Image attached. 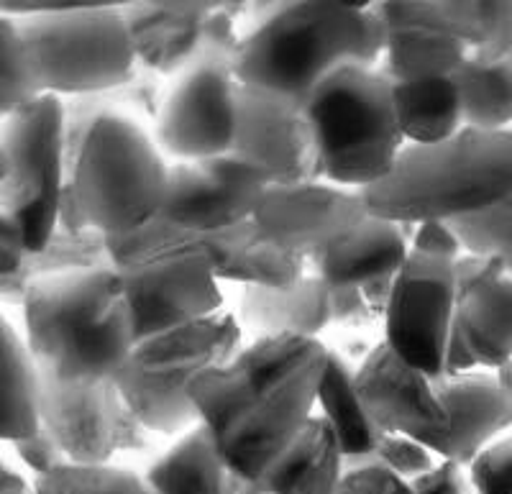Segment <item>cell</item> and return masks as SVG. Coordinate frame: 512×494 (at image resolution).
Masks as SVG:
<instances>
[{
  "mask_svg": "<svg viewBox=\"0 0 512 494\" xmlns=\"http://www.w3.org/2000/svg\"><path fill=\"white\" fill-rule=\"evenodd\" d=\"M39 431V369L29 343L0 313V441L18 443Z\"/></svg>",
  "mask_w": 512,
  "mask_h": 494,
  "instance_id": "cell-27",
  "label": "cell"
},
{
  "mask_svg": "<svg viewBox=\"0 0 512 494\" xmlns=\"http://www.w3.org/2000/svg\"><path fill=\"white\" fill-rule=\"evenodd\" d=\"M454 326L479 369H500L512 361V277L492 274L456 287Z\"/></svg>",
  "mask_w": 512,
  "mask_h": 494,
  "instance_id": "cell-24",
  "label": "cell"
},
{
  "mask_svg": "<svg viewBox=\"0 0 512 494\" xmlns=\"http://www.w3.org/2000/svg\"><path fill=\"white\" fill-rule=\"evenodd\" d=\"M477 494H512V436L495 441L469 466Z\"/></svg>",
  "mask_w": 512,
  "mask_h": 494,
  "instance_id": "cell-37",
  "label": "cell"
},
{
  "mask_svg": "<svg viewBox=\"0 0 512 494\" xmlns=\"http://www.w3.org/2000/svg\"><path fill=\"white\" fill-rule=\"evenodd\" d=\"M21 308L36 369L52 382H116L136 346L123 282L111 267L36 277Z\"/></svg>",
  "mask_w": 512,
  "mask_h": 494,
  "instance_id": "cell-3",
  "label": "cell"
},
{
  "mask_svg": "<svg viewBox=\"0 0 512 494\" xmlns=\"http://www.w3.org/2000/svg\"><path fill=\"white\" fill-rule=\"evenodd\" d=\"M433 466H436V454L431 448H425L423 443L413 441V438L387 433L367 456L344 461V474L351 469H384L410 484L413 479L423 477L425 471H431Z\"/></svg>",
  "mask_w": 512,
  "mask_h": 494,
  "instance_id": "cell-36",
  "label": "cell"
},
{
  "mask_svg": "<svg viewBox=\"0 0 512 494\" xmlns=\"http://www.w3.org/2000/svg\"><path fill=\"white\" fill-rule=\"evenodd\" d=\"M103 246L123 282L136 343L223 313L221 282L200 233L152 221Z\"/></svg>",
  "mask_w": 512,
  "mask_h": 494,
  "instance_id": "cell-5",
  "label": "cell"
},
{
  "mask_svg": "<svg viewBox=\"0 0 512 494\" xmlns=\"http://www.w3.org/2000/svg\"><path fill=\"white\" fill-rule=\"evenodd\" d=\"M39 418L77 466H105L116 451L134 448L128 433L141 425L123 405L116 382L59 384L41 374Z\"/></svg>",
  "mask_w": 512,
  "mask_h": 494,
  "instance_id": "cell-15",
  "label": "cell"
},
{
  "mask_svg": "<svg viewBox=\"0 0 512 494\" xmlns=\"http://www.w3.org/2000/svg\"><path fill=\"white\" fill-rule=\"evenodd\" d=\"M36 277H47L44 259L29 254L11 218L0 213V303H24L26 287Z\"/></svg>",
  "mask_w": 512,
  "mask_h": 494,
  "instance_id": "cell-35",
  "label": "cell"
},
{
  "mask_svg": "<svg viewBox=\"0 0 512 494\" xmlns=\"http://www.w3.org/2000/svg\"><path fill=\"white\" fill-rule=\"evenodd\" d=\"M433 21L469 49V59H512V3H431Z\"/></svg>",
  "mask_w": 512,
  "mask_h": 494,
  "instance_id": "cell-30",
  "label": "cell"
},
{
  "mask_svg": "<svg viewBox=\"0 0 512 494\" xmlns=\"http://www.w3.org/2000/svg\"><path fill=\"white\" fill-rule=\"evenodd\" d=\"M29 54L16 21L0 13V116L8 118L36 98Z\"/></svg>",
  "mask_w": 512,
  "mask_h": 494,
  "instance_id": "cell-33",
  "label": "cell"
},
{
  "mask_svg": "<svg viewBox=\"0 0 512 494\" xmlns=\"http://www.w3.org/2000/svg\"><path fill=\"white\" fill-rule=\"evenodd\" d=\"M361 195L369 216L405 226L500 208L512 200V131L461 128L443 144H408L390 175Z\"/></svg>",
  "mask_w": 512,
  "mask_h": 494,
  "instance_id": "cell-4",
  "label": "cell"
},
{
  "mask_svg": "<svg viewBox=\"0 0 512 494\" xmlns=\"http://www.w3.org/2000/svg\"><path fill=\"white\" fill-rule=\"evenodd\" d=\"M121 6L90 0L75 11L13 18L29 54L36 93L62 100L108 93L139 75Z\"/></svg>",
  "mask_w": 512,
  "mask_h": 494,
  "instance_id": "cell-9",
  "label": "cell"
},
{
  "mask_svg": "<svg viewBox=\"0 0 512 494\" xmlns=\"http://www.w3.org/2000/svg\"><path fill=\"white\" fill-rule=\"evenodd\" d=\"M410 251L413 254L431 256V259H443V262H456V259H461L466 254L459 236L454 233L451 223L446 221H428L415 226Z\"/></svg>",
  "mask_w": 512,
  "mask_h": 494,
  "instance_id": "cell-38",
  "label": "cell"
},
{
  "mask_svg": "<svg viewBox=\"0 0 512 494\" xmlns=\"http://www.w3.org/2000/svg\"><path fill=\"white\" fill-rule=\"evenodd\" d=\"M374 318L377 315L372 313L361 290H331V323L361 331L372 326Z\"/></svg>",
  "mask_w": 512,
  "mask_h": 494,
  "instance_id": "cell-42",
  "label": "cell"
},
{
  "mask_svg": "<svg viewBox=\"0 0 512 494\" xmlns=\"http://www.w3.org/2000/svg\"><path fill=\"white\" fill-rule=\"evenodd\" d=\"M231 157L249 167L267 187L313 185L323 180L303 108L267 90L239 85Z\"/></svg>",
  "mask_w": 512,
  "mask_h": 494,
  "instance_id": "cell-14",
  "label": "cell"
},
{
  "mask_svg": "<svg viewBox=\"0 0 512 494\" xmlns=\"http://www.w3.org/2000/svg\"><path fill=\"white\" fill-rule=\"evenodd\" d=\"M36 494H154L144 477L116 466L67 464L47 477L34 479Z\"/></svg>",
  "mask_w": 512,
  "mask_h": 494,
  "instance_id": "cell-32",
  "label": "cell"
},
{
  "mask_svg": "<svg viewBox=\"0 0 512 494\" xmlns=\"http://www.w3.org/2000/svg\"><path fill=\"white\" fill-rule=\"evenodd\" d=\"M466 254L495 256L505 264L507 277H512V200L479 216L451 221Z\"/></svg>",
  "mask_w": 512,
  "mask_h": 494,
  "instance_id": "cell-34",
  "label": "cell"
},
{
  "mask_svg": "<svg viewBox=\"0 0 512 494\" xmlns=\"http://www.w3.org/2000/svg\"><path fill=\"white\" fill-rule=\"evenodd\" d=\"M344 479V454L331 425L313 415L303 433L251 487L236 484V494H338ZM236 482V479H233Z\"/></svg>",
  "mask_w": 512,
  "mask_h": 494,
  "instance_id": "cell-23",
  "label": "cell"
},
{
  "mask_svg": "<svg viewBox=\"0 0 512 494\" xmlns=\"http://www.w3.org/2000/svg\"><path fill=\"white\" fill-rule=\"evenodd\" d=\"M136 62L157 77L175 80L203 59H231L241 47L233 13L244 3H123Z\"/></svg>",
  "mask_w": 512,
  "mask_h": 494,
  "instance_id": "cell-12",
  "label": "cell"
},
{
  "mask_svg": "<svg viewBox=\"0 0 512 494\" xmlns=\"http://www.w3.org/2000/svg\"><path fill=\"white\" fill-rule=\"evenodd\" d=\"M369 216L364 195L356 190L313 185L267 187L251 223L277 249L310 259L315 251L349 236Z\"/></svg>",
  "mask_w": 512,
  "mask_h": 494,
  "instance_id": "cell-17",
  "label": "cell"
},
{
  "mask_svg": "<svg viewBox=\"0 0 512 494\" xmlns=\"http://www.w3.org/2000/svg\"><path fill=\"white\" fill-rule=\"evenodd\" d=\"M323 180L364 192L395 169L405 136L390 80L379 70H341L303 105Z\"/></svg>",
  "mask_w": 512,
  "mask_h": 494,
  "instance_id": "cell-7",
  "label": "cell"
},
{
  "mask_svg": "<svg viewBox=\"0 0 512 494\" xmlns=\"http://www.w3.org/2000/svg\"><path fill=\"white\" fill-rule=\"evenodd\" d=\"M236 95L239 82L231 59H203L177 75L154 118V144L162 157L203 162L231 154Z\"/></svg>",
  "mask_w": 512,
  "mask_h": 494,
  "instance_id": "cell-11",
  "label": "cell"
},
{
  "mask_svg": "<svg viewBox=\"0 0 512 494\" xmlns=\"http://www.w3.org/2000/svg\"><path fill=\"white\" fill-rule=\"evenodd\" d=\"M6 494H36V492H34V484H29L21 474H16V471L11 469L6 477Z\"/></svg>",
  "mask_w": 512,
  "mask_h": 494,
  "instance_id": "cell-43",
  "label": "cell"
},
{
  "mask_svg": "<svg viewBox=\"0 0 512 494\" xmlns=\"http://www.w3.org/2000/svg\"><path fill=\"white\" fill-rule=\"evenodd\" d=\"M384 44L387 31L372 3H277L241 39L233 75L303 108L336 72L377 70Z\"/></svg>",
  "mask_w": 512,
  "mask_h": 494,
  "instance_id": "cell-2",
  "label": "cell"
},
{
  "mask_svg": "<svg viewBox=\"0 0 512 494\" xmlns=\"http://www.w3.org/2000/svg\"><path fill=\"white\" fill-rule=\"evenodd\" d=\"M144 479L154 494H236V482L205 425L185 433Z\"/></svg>",
  "mask_w": 512,
  "mask_h": 494,
  "instance_id": "cell-26",
  "label": "cell"
},
{
  "mask_svg": "<svg viewBox=\"0 0 512 494\" xmlns=\"http://www.w3.org/2000/svg\"><path fill=\"white\" fill-rule=\"evenodd\" d=\"M6 175V157H3V146H0V180Z\"/></svg>",
  "mask_w": 512,
  "mask_h": 494,
  "instance_id": "cell-46",
  "label": "cell"
},
{
  "mask_svg": "<svg viewBox=\"0 0 512 494\" xmlns=\"http://www.w3.org/2000/svg\"><path fill=\"white\" fill-rule=\"evenodd\" d=\"M264 185L231 154L169 167L167 200L154 221L187 233H216L251 221Z\"/></svg>",
  "mask_w": 512,
  "mask_h": 494,
  "instance_id": "cell-16",
  "label": "cell"
},
{
  "mask_svg": "<svg viewBox=\"0 0 512 494\" xmlns=\"http://www.w3.org/2000/svg\"><path fill=\"white\" fill-rule=\"evenodd\" d=\"M495 374H497V382H500L502 392H505V397L510 400V405H512V361H507L505 367L497 369Z\"/></svg>",
  "mask_w": 512,
  "mask_h": 494,
  "instance_id": "cell-44",
  "label": "cell"
},
{
  "mask_svg": "<svg viewBox=\"0 0 512 494\" xmlns=\"http://www.w3.org/2000/svg\"><path fill=\"white\" fill-rule=\"evenodd\" d=\"M13 451H16L18 459L24 461L26 469L34 471L36 479L47 477V474H52V471L70 464L67 456H64L62 446H59V443L54 441L44 428H41L39 433H34L31 438L13 443Z\"/></svg>",
  "mask_w": 512,
  "mask_h": 494,
  "instance_id": "cell-39",
  "label": "cell"
},
{
  "mask_svg": "<svg viewBox=\"0 0 512 494\" xmlns=\"http://www.w3.org/2000/svg\"><path fill=\"white\" fill-rule=\"evenodd\" d=\"M338 494H413V489L384 469H351L341 479Z\"/></svg>",
  "mask_w": 512,
  "mask_h": 494,
  "instance_id": "cell-41",
  "label": "cell"
},
{
  "mask_svg": "<svg viewBox=\"0 0 512 494\" xmlns=\"http://www.w3.org/2000/svg\"><path fill=\"white\" fill-rule=\"evenodd\" d=\"M413 494H477L472 477L466 474V466L456 461H446L425 471L423 477L410 482Z\"/></svg>",
  "mask_w": 512,
  "mask_h": 494,
  "instance_id": "cell-40",
  "label": "cell"
},
{
  "mask_svg": "<svg viewBox=\"0 0 512 494\" xmlns=\"http://www.w3.org/2000/svg\"><path fill=\"white\" fill-rule=\"evenodd\" d=\"M244 349V333L231 313L136 343L116 390L146 433L185 436L200 425L190 400V384L213 367H223Z\"/></svg>",
  "mask_w": 512,
  "mask_h": 494,
  "instance_id": "cell-8",
  "label": "cell"
},
{
  "mask_svg": "<svg viewBox=\"0 0 512 494\" xmlns=\"http://www.w3.org/2000/svg\"><path fill=\"white\" fill-rule=\"evenodd\" d=\"M169 167L134 116L108 113L82 141L67 177V192L85 233L123 239L162 213Z\"/></svg>",
  "mask_w": 512,
  "mask_h": 494,
  "instance_id": "cell-6",
  "label": "cell"
},
{
  "mask_svg": "<svg viewBox=\"0 0 512 494\" xmlns=\"http://www.w3.org/2000/svg\"><path fill=\"white\" fill-rule=\"evenodd\" d=\"M354 374L356 367L344 354L328 349L326 372L318 384V405L323 410L320 418L331 425L344 461L367 456L382 441V436H387L364 410V402L354 387Z\"/></svg>",
  "mask_w": 512,
  "mask_h": 494,
  "instance_id": "cell-28",
  "label": "cell"
},
{
  "mask_svg": "<svg viewBox=\"0 0 512 494\" xmlns=\"http://www.w3.org/2000/svg\"><path fill=\"white\" fill-rule=\"evenodd\" d=\"M354 387L379 431L413 438L438 456L448 436V415L431 377L377 343L356 367Z\"/></svg>",
  "mask_w": 512,
  "mask_h": 494,
  "instance_id": "cell-18",
  "label": "cell"
},
{
  "mask_svg": "<svg viewBox=\"0 0 512 494\" xmlns=\"http://www.w3.org/2000/svg\"><path fill=\"white\" fill-rule=\"evenodd\" d=\"M236 320L251 343L280 336L318 338L331 326V290L315 274L290 287H244Z\"/></svg>",
  "mask_w": 512,
  "mask_h": 494,
  "instance_id": "cell-22",
  "label": "cell"
},
{
  "mask_svg": "<svg viewBox=\"0 0 512 494\" xmlns=\"http://www.w3.org/2000/svg\"><path fill=\"white\" fill-rule=\"evenodd\" d=\"M451 80L459 90L464 128L512 131V59L500 64L466 59Z\"/></svg>",
  "mask_w": 512,
  "mask_h": 494,
  "instance_id": "cell-31",
  "label": "cell"
},
{
  "mask_svg": "<svg viewBox=\"0 0 512 494\" xmlns=\"http://www.w3.org/2000/svg\"><path fill=\"white\" fill-rule=\"evenodd\" d=\"M454 264L410 251L384 313V346L431 379L443 377L448 336L454 331Z\"/></svg>",
  "mask_w": 512,
  "mask_h": 494,
  "instance_id": "cell-13",
  "label": "cell"
},
{
  "mask_svg": "<svg viewBox=\"0 0 512 494\" xmlns=\"http://www.w3.org/2000/svg\"><path fill=\"white\" fill-rule=\"evenodd\" d=\"M400 131L410 146H436L464 128L461 98L454 80L402 85L390 82Z\"/></svg>",
  "mask_w": 512,
  "mask_h": 494,
  "instance_id": "cell-29",
  "label": "cell"
},
{
  "mask_svg": "<svg viewBox=\"0 0 512 494\" xmlns=\"http://www.w3.org/2000/svg\"><path fill=\"white\" fill-rule=\"evenodd\" d=\"M374 13L387 31L377 70L390 82L451 80L469 59L466 44L438 29L431 3H374Z\"/></svg>",
  "mask_w": 512,
  "mask_h": 494,
  "instance_id": "cell-19",
  "label": "cell"
},
{
  "mask_svg": "<svg viewBox=\"0 0 512 494\" xmlns=\"http://www.w3.org/2000/svg\"><path fill=\"white\" fill-rule=\"evenodd\" d=\"M6 175L0 180V213L18 228L31 256L47 251L59 231V203L67 187L64 105L36 95L0 126Z\"/></svg>",
  "mask_w": 512,
  "mask_h": 494,
  "instance_id": "cell-10",
  "label": "cell"
},
{
  "mask_svg": "<svg viewBox=\"0 0 512 494\" xmlns=\"http://www.w3.org/2000/svg\"><path fill=\"white\" fill-rule=\"evenodd\" d=\"M8 466L3 464V461H0V494H6V477H8Z\"/></svg>",
  "mask_w": 512,
  "mask_h": 494,
  "instance_id": "cell-45",
  "label": "cell"
},
{
  "mask_svg": "<svg viewBox=\"0 0 512 494\" xmlns=\"http://www.w3.org/2000/svg\"><path fill=\"white\" fill-rule=\"evenodd\" d=\"M205 249L218 282H239L244 287H290L305 277L308 267V259L262 239L251 221L205 233Z\"/></svg>",
  "mask_w": 512,
  "mask_h": 494,
  "instance_id": "cell-25",
  "label": "cell"
},
{
  "mask_svg": "<svg viewBox=\"0 0 512 494\" xmlns=\"http://www.w3.org/2000/svg\"><path fill=\"white\" fill-rule=\"evenodd\" d=\"M436 395L448 415V436L438 456L472 466L497 436L512 428V405L497 374L487 369L433 379Z\"/></svg>",
  "mask_w": 512,
  "mask_h": 494,
  "instance_id": "cell-20",
  "label": "cell"
},
{
  "mask_svg": "<svg viewBox=\"0 0 512 494\" xmlns=\"http://www.w3.org/2000/svg\"><path fill=\"white\" fill-rule=\"evenodd\" d=\"M405 223L367 216L359 228L315 251L308 262L328 290H361L377 279L397 277L410 256L415 231Z\"/></svg>",
  "mask_w": 512,
  "mask_h": 494,
  "instance_id": "cell-21",
  "label": "cell"
},
{
  "mask_svg": "<svg viewBox=\"0 0 512 494\" xmlns=\"http://www.w3.org/2000/svg\"><path fill=\"white\" fill-rule=\"evenodd\" d=\"M328 346L280 336L244 346L223 367L190 384L200 425L241 487H251L285 454L313 418Z\"/></svg>",
  "mask_w": 512,
  "mask_h": 494,
  "instance_id": "cell-1",
  "label": "cell"
}]
</instances>
